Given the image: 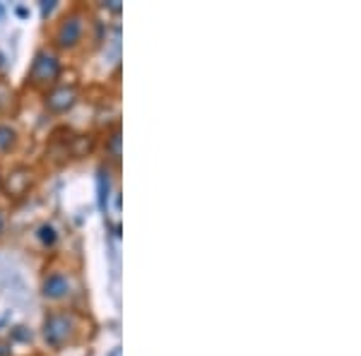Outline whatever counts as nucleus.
<instances>
[{
    "label": "nucleus",
    "instance_id": "ddd939ff",
    "mask_svg": "<svg viewBox=\"0 0 361 356\" xmlns=\"http://www.w3.org/2000/svg\"><path fill=\"white\" fill-rule=\"evenodd\" d=\"M0 17H3V5H0Z\"/></svg>",
    "mask_w": 361,
    "mask_h": 356
},
{
    "label": "nucleus",
    "instance_id": "4468645a",
    "mask_svg": "<svg viewBox=\"0 0 361 356\" xmlns=\"http://www.w3.org/2000/svg\"><path fill=\"white\" fill-rule=\"evenodd\" d=\"M0 183H3V176H0Z\"/></svg>",
    "mask_w": 361,
    "mask_h": 356
},
{
    "label": "nucleus",
    "instance_id": "6e6552de",
    "mask_svg": "<svg viewBox=\"0 0 361 356\" xmlns=\"http://www.w3.org/2000/svg\"><path fill=\"white\" fill-rule=\"evenodd\" d=\"M37 238L42 241V246H44V248H54L56 243H58V231H56V226L46 221V224H42V226L37 229Z\"/></svg>",
    "mask_w": 361,
    "mask_h": 356
},
{
    "label": "nucleus",
    "instance_id": "f8f14e48",
    "mask_svg": "<svg viewBox=\"0 0 361 356\" xmlns=\"http://www.w3.org/2000/svg\"><path fill=\"white\" fill-rule=\"evenodd\" d=\"M3 226H5V217H3V212H0V231H3Z\"/></svg>",
    "mask_w": 361,
    "mask_h": 356
},
{
    "label": "nucleus",
    "instance_id": "f257e3e1",
    "mask_svg": "<svg viewBox=\"0 0 361 356\" xmlns=\"http://www.w3.org/2000/svg\"><path fill=\"white\" fill-rule=\"evenodd\" d=\"M61 58H58L54 51L49 49H42L37 51V56H34L32 61V68H29V85L34 87H51L56 85V80L61 78Z\"/></svg>",
    "mask_w": 361,
    "mask_h": 356
},
{
    "label": "nucleus",
    "instance_id": "9d476101",
    "mask_svg": "<svg viewBox=\"0 0 361 356\" xmlns=\"http://www.w3.org/2000/svg\"><path fill=\"white\" fill-rule=\"evenodd\" d=\"M106 147H109V154H111V159L116 161V164H118V159H121V128H116L111 135H109Z\"/></svg>",
    "mask_w": 361,
    "mask_h": 356
},
{
    "label": "nucleus",
    "instance_id": "f03ea898",
    "mask_svg": "<svg viewBox=\"0 0 361 356\" xmlns=\"http://www.w3.org/2000/svg\"><path fill=\"white\" fill-rule=\"evenodd\" d=\"M75 332V318L70 313H51L44 320V340L51 349H61Z\"/></svg>",
    "mask_w": 361,
    "mask_h": 356
},
{
    "label": "nucleus",
    "instance_id": "423d86ee",
    "mask_svg": "<svg viewBox=\"0 0 361 356\" xmlns=\"http://www.w3.org/2000/svg\"><path fill=\"white\" fill-rule=\"evenodd\" d=\"M42 294L46 296V299H51V301L66 299V296L70 294V279L63 272L49 274V277L44 279V284H42Z\"/></svg>",
    "mask_w": 361,
    "mask_h": 356
},
{
    "label": "nucleus",
    "instance_id": "20e7f679",
    "mask_svg": "<svg viewBox=\"0 0 361 356\" xmlns=\"http://www.w3.org/2000/svg\"><path fill=\"white\" fill-rule=\"evenodd\" d=\"M75 102H78V90H75L73 85H61V87H51L49 94H46L44 104L49 111H54V113H66L75 106Z\"/></svg>",
    "mask_w": 361,
    "mask_h": 356
},
{
    "label": "nucleus",
    "instance_id": "1a4fd4ad",
    "mask_svg": "<svg viewBox=\"0 0 361 356\" xmlns=\"http://www.w3.org/2000/svg\"><path fill=\"white\" fill-rule=\"evenodd\" d=\"M17 145V130L8 123H0V152H10Z\"/></svg>",
    "mask_w": 361,
    "mask_h": 356
},
{
    "label": "nucleus",
    "instance_id": "0eeeda50",
    "mask_svg": "<svg viewBox=\"0 0 361 356\" xmlns=\"http://www.w3.org/2000/svg\"><path fill=\"white\" fill-rule=\"evenodd\" d=\"M97 200L102 212H109V200H111V171L109 166H99L97 171Z\"/></svg>",
    "mask_w": 361,
    "mask_h": 356
},
{
    "label": "nucleus",
    "instance_id": "9b49d317",
    "mask_svg": "<svg viewBox=\"0 0 361 356\" xmlns=\"http://www.w3.org/2000/svg\"><path fill=\"white\" fill-rule=\"evenodd\" d=\"M54 5H56L54 0H49V3H42V13H44V15H49L51 10H54Z\"/></svg>",
    "mask_w": 361,
    "mask_h": 356
},
{
    "label": "nucleus",
    "instance_id": "39448f33",
    "mask_svg": "<svg viewBox=\"0 0 361 356\" xmlns=\"http://www.w3.org/2000/svg\"><path fill=\"white\" fill-rule=\"evenodd\" d=\"M32 168L29 166H15L13 171L8 173V178H5V192H8V197H13V200H17V197L27 195L29 185H32Z\"/></svg>",
    "mask_w": 361,
    "mask_h": 356
},
{
    "label": "nucleus",
    "instance_id": "7ed1b4c3",
    "mask_svg": "<svg viewBox=\"0 0 361 356\" xmlns=\"http://www.w3.org/2000/svg\"><path fill=\"white\" fill-rule=\"evenodd\" d=\"M85 37V17L82 13H68L56 29V44L61 49H75Z\"/></svg>",
    "mask_w": 361,
    "mask_h": 356
}]
</instances>
